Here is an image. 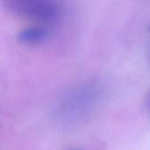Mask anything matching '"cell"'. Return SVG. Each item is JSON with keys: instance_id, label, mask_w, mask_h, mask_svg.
I'll list each match as a JSON object with an SVG mask.
<instances>
[{"instance_id": "6da1fadb", "label": "cell", "mask_w": 150, "mask_h": 150, "mask_svg": "<svg viewBox=\"0 0 150 150\" xmlns=\"http://www.w3.org/2000/svg\"><path fill=\"white\" fill-rule=\"evenodd\" d=\"M102 95V87L93 81L72 87L57 102L54 112L55 119L64 125L83 120L97 108Z\"/></svg>"}, {"instance_id": "7a4b0ae2", "label": "cell", "mask_w": 150, "mask_h": 150, "mask_svg": "<svg viewBox=\"0 0 150 150\" xmlns=\"http://www.w3.org/2000/svg\"><path fill=\"white\" fill-rule=\"evenodd\" d=\"M4 4L11 13L47 26L60 22L64 13L61 4L53 0H6Z\"/></svg>"}, {"instance_id": "3957f363", "label": "cell", "mask_w": 150, "mask_h": 150, "mask_svg": "<svg viewBox=\"0 0 150 150\" xmlns=\"http://www.w3.org/2000/svg\"><path fill=\"white\" fill-rule=\"evenodd\" d=\"M51 33L50 27L43 25H34L20 30L17 38L21 43L34 45L46 41L51 36Z\"/></svg>"}, {"instance_id": "277c9868", "label": "cell", "mask_w": 150, "mask_h": 150, "mask_svg": "<svg viewBox=\"0 0 150 150\" xmlns=\"http://www.w3.org/2000/svg\"><path fill=\"white\" fill-rule=\"evenodd\" d=\"M145 102H146V106H147L148 110L150 112V90H149V91L148 92V94H147V97H146Z\"/></svg>"}, {"instance_id": "5b68a950", "label": "cell", "mask_w": 150, "mask_h": 150, "mask_svg": "<svg viewBox=\"0 0 150 150\" xmlns=\"http://www.w3.org/2000/svg\"><path fill=\"white\" fill-rule=\"evenodd\" d=\"M69 150H80V149H69Z\"/></svg>"}, {"instance_id": "8992f818", "label": "cell", "mask_w": 150, "mask_h": 150, "mask_svg": "<svg viewBox=\"0 0 150 150\" xmlns=\"http://www.w3.org/2000/svg\"><path fill=\"white\" fill-rule=\"evenodd\" d=\"M149 31H150V25H149Z\"/></svg>"}]
</instances>
